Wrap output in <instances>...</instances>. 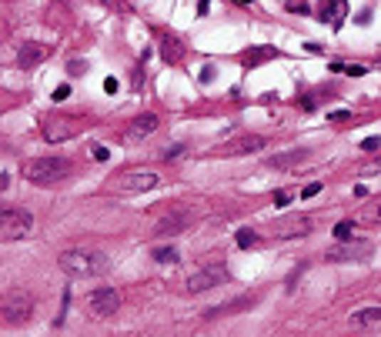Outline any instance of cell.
<instances>
[{
  "instance_id": "obj_1",
  "label": "cell",
  "mask_w": 381,
  "mask_h": 337,
  "mask_svg": "<svg viewBox=\"0 0 381 337\" xmlns=\"http://www.w3.org/2000/svg\"><path fill=\"white\" fill-rule=\"evenodd\" d=\"M61 271L74 281H90V277H104L110 271V257L100 254V250H64L61 257Z\"/></svg>"
},
{
  "instance_id": "obj_2",
  "label": "cell",
  "mask_w": 381,
  "mask_h": 337,
  "mask_svg": "<svg viewBox=\"0 0 381 337\" xmlns=\"http://www.w3.org/2000/svg\"><path fill=\"white\" fill-rule=\"evenodd\" d=\"M71 174H74V164L67 157H33V161L24 164V177L37 187H54Z\"/></svg>"
},
{
  "instance_id": "obj_3",
  "label": "cell",
  "mask_w": 381,
  "mask_h": 337,
  "mask_svg": "<svg viewBox=\"0 0 381 337\" xmlns=\"http://www.w3.org/2000/svg\"><path fill=\"white\" fill-rule=\"evenodd\" d=\"M33 294H27L24 287H14V291H7L4 297H0V321L11 327H21L27 324L33 317Z\"/></svg>"
},
{
  "instance_id": "obj_4",
  "label": "cell",
  "mask_w": 381,
  "mask_h": 337,
  "mask_svg": "<svg viewBox=\"0 0 381 337\" xmlns=\"http://www.w3.org/2000/svg\"><path fill=\"white\" fill-rule=\"evenodd\" d=\"M84 127H88V124H84V117H74V114H47L44 124H41L44 141H51V144L71 141V137H77Z\"/></svg>"
},
{
  "instance_id": "obj_5",
  "label": "cell",
  "mask_w": 381,
  "mask_h": 337,
  "mask_svg": "<svg viewBox=\"0 0 381 337\" xmlns=\"http://www.w3.org/2000/svg\"><path fill=\"white\" fill-rule=\"evenodd\" d=\"M33 234V218L21 207L0 204V240H24Z\"/></svg>"
},
{
  "instance_id": "obj_6",
  "label": "cell",
  "mask_w": 381,
  "mask_h": 337,
  "mask_svg": "<svg viewBox=\"0 0 381 337\" xmlns=\"http://www.w3.org/2000/svg\"><path fill=\"white\" fill-rule=\"evenodd\" d=\"M157 181L161 177L154 171H124V174H118L110 181L108 191H114V194H144V191H154Z\"/></svg>"
},
{
  "instance_id": "obj_7",
  "label": "cell",
  "mask_w": 381,
  "mask_h": 337,
  "mask_svg": "<svg viewBox=\"0 0 381 337\" xmlns=\"http://www.w3.org/2000/svg\"><path fill=\"white\" fill-rule=\"evenodd\" d=\"M84 307H88L94 317H114L120 311V294L114 287H94V291L84 297Z\"/></svg>"
},
{
  "instance_id": "obj_8",
  "label": "cell",
  "mask_w": 381,
  "mask_h": 337,
  "mask_svg": "<svg viewBox=\"0 0 381 337\" xmlns=\"http://www.w3.org/2000/svg\"><path fill=\"white\" fill-rule=\"evenodd\" d=\"M375 254V244L371 240H338L335 247H328V261H368Z\"/></svg>"
},
{
  "instance_id": "obj_9",
  "label": "cell",
  "mask_w": 381,
  "mask_h": 337,
  "mask_svg": "<svg viewBox=\"0 0 381 337\" xmlns=\"http://www.w3.org/2000/svg\"><path fill=\"white\" fill-rule=\"evenodd\" d=\"M191 210H184V207H174V210H167L157 224H154V237H177V234H184L187 228H191Z\"/></svg>"
},
{
  "instance_id": "obj_10",
  "label": "cell",
  "mask_w": 381,
  "mask_h": 337,
  "mask_svg": "<svg viewBox=\"0 0 381 337\" xmlns=\"http://www.w3.org/2000/svg\"><path fill=\"white\" fill-rule=\"evenodd\" d=\"M224 281H228V271L218 267V264H211V267H197V271H191V277H187V291L204 294V291H211V287H218V284H224Z\"/></svg>"
},
{
  "instance_id": "obj_11",
  "label": "cell",
  "mask_w": 381,
  "mask_h": 337,
  "mask_svg": "<svg viewBox=\"0 0 381 337\" xmlns=\"http://www.w3.org/2000/svg\"><path fill=\"white\" fill-rule=\"evenodd\" d=\"M308 230H311V218H305V214H288V218H278L271 224V237L274 240L305 237Z\"/></svg>"
},
{
  "instance_id": "obj_12",
  "label": "cell",
  "mask_w": 381,
  "mask_h": 337,
  "mask_svg": "<svg viewBox=\"0 0 381 337\" xmlns=\"http://www.w3.org/2000/svg\"><path fill=\"white\" fill-rule=\"evenodd\" d=\"M47 57H51V47H47V44H24L21 54H17V60H21L24 70H31V67L44 64Z\"/></svg>"
},
{
  "instance_id": "obj_13",
  "label": "cell",
  "mask_w": 381,
  "mask_h": 337,
  "mask_svg": "<svg viewBox=\"0 0 381 337\" xmlns=\"http://www.w3.org/2000/svg\"><path fill=\"white\" fill-rule=\"evenodd\" d=\"M157 131V117L154 114H141V117L131 120V127H127V141H144V137H151Z\"/></svg>"
},
{
  "instance_id": "obj_14",
  "label": "cell",
  "mask_w": 381,
  "mask_h": 337,
  "mask_svg": "<svg viewBox=\"0 0 381 337\" xmlns=\"http://www.w3.org/2000/svg\"><path fill=\"white\" fill-rule=\"evenodd\" d=\"M308 161V151H284V154H274V157H268V167H274V171H288V167H294V164Z\"/></svg>"
},
{
  "instance_id": "obj_15",
  "label": "cell",
  "mask_w": 381,
  "mask_h": 337,
  "mask_svg": "<svg viewBox=\"0 0 381 337\" xmlns=\"http://www.w3.org/2000/svg\"><path fill=\"white\" fill-rule=\"evenodd\" d=\"M268 147V141L264 137H258V134H248V137H241L238 144H231L228 154H254V151H264Z\"/></svg>"
},
{
  "instance_id": "obj_16",
  "label": "cell",
  "mask_w": 381,
  "mask_h": 337,
  "mask_svg": "<svg viewBox=\"0 0 381 337\" xmlns=\"http://www.w3.org/2000/svg\"><path fill=\"white\" fill-rule=\"evenodd\" d=\"M274 57H278V50H274V47H251V50L241 57V60H244V67H248V70H254L258 64H264V60H274Z\"/></svg>"
},
{
  "instance_id": "obj_17",
  "label": "cell",
  "mask_w": 381,
  "mask_h": 337,
  "mask_svg": "<svg viewBox=\"0 0 381 337\" xmlns=\"http://www.w3.org/2000/svg\"><path fill=\"white\" fill-rule=\"evenodd\" d=\"M351 324H358V327H381V307H365V311H355V314H351Z\"/></svg>"
},
{
  "instance_id": "obj_18",
  "label": "cell",
  "mask_w": 381,
  "mask_h": 337,
  "mask_svg": "<svg viewBox=\"0 0 381 337\" xmlns=\"http://www.w3.org/2000/svg\"><path fill=\"white\" fill-rule=\"evenodd\" d=\"M361 224H381V197L361 207Z\"/></svg>"
},
{
  "instance_id": "obj_19",
  "label": "cell",
  "mask_w": 381,
  "mask_h": 337,
  "mask_svg": "<svg viewBox=\"0 0 381 337\" xmlns=\"http://www.w3.org/2000/svg\"><path fill=\"white\" fill-rule=\"evenodd\" d=\"M161 54H164V60H171V64H177V60H181V47H177V41H171V37H164V41H161Z\"/></svg>"
},
{
  "instance_id": "obj_20",
  "label": "cell",
  "mask_w": 381,
  "mask_h": 337,
  "mask_svg": "<svg viewBox=\"0 0 381 337\" xmlns=\"http://www.w3.org/2000/svg\"><path fill=\"white\" fill-rule=\"evenodd\" d=\"M151 257H154L157 264H177V261H181V254H177L174 247H154Z\"/></svg>"
},
{
  "instance_id": "obj_21",
  "label": "cell",
  "mask_w": 381,
  "mask_h": 337,
  "mask_svg": "<svg viewBox=\"0 0 381 337\" xmlns=\"http://www.w3.org/2000/svg\"><path fill=\"white\" fill-rule=\"evenodd\" d=\"M358 174H361V177H368V174H381V154H371L368 161H365V164L358 167Z\"/></svg>"
},
{
  "instance_id": "obj_22",
  "label": "cell",
  "mask_w": 381,
  "mask_h": 337,
  "mask_svg": "<svg viewBox=\"0 0 381 337\" xmlns=\"http://www.w3.org/2000/svg\"><path fill=\"white\" fill-rule=\"evenodd\" d=\"M234 240H238V247H254V244H258V234H254L251 228H241Z\"/></svg>"
},
{
  "instance_id": "obj_23",
  "label": "cell",
  "mask_w": 381,
  "mask_h": 337,
  "mask_svg": "<svg viewBox=\"0 0 381 337\" xmlns=\"http://www.w3.org/2000/svg\"><path fill=\"white\" fill-rule=\"evenodd\" d=\"M351 230H355V224H351V220H341V224L335 228V237H338V240H348V237H351Z\"/></svg>"
},
{
  "instance_id": "obj_24",
  "label": "cell",
  "mask_w": 381,
  "mask_h": 337,
  "mask_svg": "<svg viewBox=\"0 0 381 337\" xmlns=\"http://www.w3.org/2000/svg\"><path fill=\"white\" fill-rule=\"evenodd\" d=\"M338 74H348V77H365L368 74V67H361V64H351V67H341Z\"/></svg>"
},
{
  "instance_id": "obj_25",
  "label": "cell",
  "mask_w": 381,
  "mask_h": 337,
  "mask_svg": "<svg viewBox=\"0 0 381 337\" xmlns=\"http://www.w3.org/2000/svg\"><path fill=\"white\" fill-rule=\"evenodd\" d=\"M284 7H288V11H291V14H301V17H305V14H308V4H305V0H288Z\"/></svg>"
},
{
  "instance_id": "obj_26",
  "label": "cell",
  "mask_w": 381,
  "mask_h": 337,
  "mask_svg": "<svg viewBox=\"0 0 381 337\" xmlns=\"http://www.w3.org/2000/svg\"><path fill=\"white\" fill-rule=\"evenodd\" d=\"M381 147V137H365V141H361V151H368V154H375Z\"/></svg>"
},
{
  "instance_id": "obj_27",
  "label": "cell",
  "mask_w": 381,
  "mask_h": 337,
  "mask_svg": "<svg viewBox=\"0 0 381 337\" xmlns=\"http://www.w3.org/2000/svg\"><path fill=\"white\" fill-rule=\"evenodd\" d=\"M181 154H184V147H181V144H174V147H167V151H164L161 157H164V161H177Z\"/></svg>"
},
{
  "instance_id": "obj_28",
  "label": "cell",
  "mask_w": 381,
  "mask_h": 337,
  "mask_svg": "<svg viewBox=\"0 0 381 337\" xmlns=\"http://www.w3.org/2000/svg\"><path fill=\"white\" fill-rule=\"evenodd\" d=\"M71 97V87H67V84H61V87L54 90V100H67Z\"/></svg>"
},
{
  "instance_id": "obj_29",
  "label": "cell",
  "mask_w": 381,
  "mask_h": 337,
  "mask_svg": "<svg viewBox=\"0 0 381 337\" xmlns=\"http://www.w3.org/2000/svg\"><path fill=\"white\" fill-rule=\"evenodd\" d=\"M108 157H110V151L98 144V147H94V161H108Z\"/></svg>"
},
{
  "instance_id": "obj_30",
  "label": "cell",
  "mask_w": 381,
  "mask_h": 337,
  "mask_svg": "<svg viewBox=\"0 0 381 337\" xmlns=\"http://www.w3.org/2000/svg\"><path fill=\"white\" fill-rule=\"evenodd\" d=\"M318 191H321V184H308L305 191H301V197H305V200H308V197H315Z\"/></svg>"
},
{
  "instance_id": "obj_31",
  "label": "cell",
  "mask_w": 381,
  "mask_h": 337,
  "mask_svg": "<svg viewBox=\"0 0 381 337\" xmlns=\"http://www.w3.org/2000/svg\"><path fill=\"white\" fill-rule=\"evenodd\" d=\"M118 80H114V77H108V80H104V90H108V94H118Z\"/></svg>"
},
{
  "instance_id": "obj_32",
  "label": "cell",
  "mask_w": 381,
  "mask_h": 337,
  "mask_svg": "<svg viewBox=\"0 0 381 337\" xmlns=\"http://www.w3.org/2000/svg\"><path fill=\"white\" fill-rule=\"evenodd\" d=\"M348 117H351L348 110H335V114H328V120H348Z\"/></svg>"
},
{
  "instance_id": "obj_33",
  "label": "cell",
  "mask_w": 381,
  "mask_h": 337,
  "mask_svg": "<svg viewBox=\"0 0 381 337\" xmlns=\"http://www.w3.org/2000/svg\"><path fill=\"white\" fill-rule=\"evenodd\" d=\"M274 204L284 207V204H288V194H284V191H274Z\"/></svg>"
},
{
  "instance_id": "obj_34",
  "label": "cell",
  "mask_w": 381,
  "mask_h": 337,
  "mask_svg": "<svg viewBox=\"0 0 381 337\" xmlns=\"http://www.w3.org/2000/svg\"><path fill=\"white\" fill-rule=\"evenodd\" d=\"M7 187H11V177H7L4 171H0V191H7Z\"/></svg>"
},
{
  "instance_id": "obj_35",
  "label": "cell",
  "mask_w": 381,
  "mask_h": 337,
  "mask_svg": "<svg viewBox=\"0 0 381 337\" xmlns=\"http://www.w3.org/2000/svg\"><path fill=\"white\" fill-rule=\"evenodd\" d=\"M234 4H251V0H234Z\"/></svg>"
}]
</instances>
